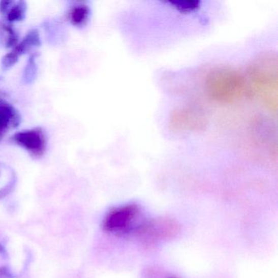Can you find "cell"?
<instances>
[{"mask_svg": "<svg viewBox=\"0 0 278 278\" xmlns=\"http://www.w3.org/2000/svg\"><path fill=\"white\" fill-rule=\"evenodd\" d=\"M250 83L258 99L271 113L278 108V61L275 54H264L250 66Z\"/></svg>", "mask_w": 278, "mask_h": 278, "instance_id": "cell-1", "label": "cell"}, {"mask_svg": "<svg viewBox=\"0 0 278 278\" xmlns=\"http://www.w3.org/2000/svg\"><path fill=\"white\" fill-rule=\"evenodd\" d=\"M206 95L221 104H233L240 101L246 92V81L243 75L230 67L210 70L204 81Z\"/></svg>", "mask_w": 278, "mask_h": 278, "instance_id": "cell-2", "label": "cell"}, {"mask_svg": "<svg viewBox=\"0 0 278 278\" xmlns=\"http://www.w3.org/2000/svg\"><path fill=\"white\" fill-rule=\"evenodd\" d=\"M140 214V207L136 204L121 206L110 211L104 222L105 229L109 232H122L132 225Z\"/></svg>", "mask_w": 278, "mask_h": 278, "instance_id": "cell-3", "label": "cell"}, {"mask_svg": "<svg viewBox=\"0 0 278 278\" xmlns=\"http://www.w3.org/2000/svg\"><path fill=\"white\" fill-rule=\"evenodd\" d=\"M175 225L167 221H152L139 227L138 229L140 237L150 241L167 237L168 235L175 233Z\"/></svg>", "mask_w": 278, "mask_h": 278, "instance_id": "cell-4", "label": "cell"}, {"mask_svg": "<svg viewBox=\"0 0 278 278\" xmlns=\"http://www.w3.org/2000/svg\"><path fill=\"white\" fill-rule=\"evenodd\" d=\"M200 113L194 109H183L175 112L172 117V124L182 130H194L203 124Z\"/></svg>", "mask_w": 278, "mask_h": 278, "instance_id": "cell-5", "label": "cell"}, {"mask_svg": "<svg viewBox=\"0 0 278 278\" xmlns=\"http://www.w3.org/2000/svg\"><path fill=\"white\" fill-rule=\"evenodd\" d=\"M15 139L19 144L29 151L38 152L44 150L45 141L44 136L39 131L20 132L16 135Z\"/></svg>", "mask_w": 278, "mask_h": 278, "instance_id": "cell-6", "label": "cell"}, {"mask_svg": "<svg viewBox=\"0 0 278 278\" xmlns=\"http://www.w3.org/2000/svg\"><path fill=\"white\" fill-rule=\"evenodd\" d=\"M38 44H39V34L35 30L32 31L21 42V44H19L18 47L15 50V52L13 51L12 53L7 55L6 57L3 60V64L5 67L9 68L16 63L20 54L24 53L25 51H28L32 47Z\"/></svg>", "mask_w": 278, "mask_h": 278, "instance_id": "cell-7", "label": "cell"}, {"mask_svg": "<svg viewBox=\"0 0 278 278\" xmlns=\"http://www.w3.org/2000/svg\"><path fill=\"white\" fill-rule=\"evenodd\" d=\"M25 6L24 3H19L18 5L13 7L9 12V18L10 21H20L24 17Z\"/></svg>", "mask_w": 278, "mask_h": 278, "instance_id": "cell-8", "label": "cell"}, {"mask_svg": "<svg viewBox=\"0 0 278 278\" xmlns=\"http://www.w3.org/2000/svg\"><path fill=\"white\" fill-rule=\"evenodd\" d=\"M175 5L176 9H179L182 12H190V11L194 10L198 8L199 2L198 1H173L171 2Z\"/></svg>", "mask_w": 278, "mask_h": 278, "instance_id": "cell-9", "label": "cell"}, {"mask_svg": "<svg viewBox=\"0 0 278 278\" xmlns=\"http://www.w3.org/2000/svg\"><path fill=\"white\" fill-rule=\"evenodd\" d=\"M87 13H88V9L87 8L78 7L73 11L72 21L75 24H80L85 21V19L87 18Z\"/></svg>", "mask_w": 278, "mask_h": 278, "instance_id": "cell-10", "label": "cell"}, {"mask_svg": "<svg viewBox=\"0 0 278 278\" xmlns=\"http://www.w3.org/2000/svg\"><path fill=\"white\" fill-rule=\"evenodd\" d=\"M172 278H175V277H172Z\"/></svg>", "mask_w": 278, "mask_h": 278, "instance_id": "cell-11", "label": "cell"}]
</instances>
